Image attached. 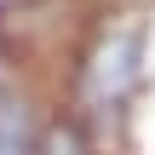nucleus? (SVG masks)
I'll list each match as a JSON object with an SVG mask.
<instances>
[{
	"instance_id": "f257e3e1",
	"label": "nucleus",
	"mask_w": 155,
	"mask_h": 155,
	"mask_svg": "<svg viewBox=\"0 0 155 155\" xmlns=\"http://www.w3.org/2000/svg\"><path fill=\"white\" fill-rule=\"evenodd\" d=\"M144 86H150L144 23L127 17V12H98V17H86V29L75 35L63 69L52 81V104L115 150V138L132 121V104L144 98Z\"/></svg>"
},
{
	"instance_id": "7ed1b4c3",
	"label": "nucleus",
	"mask_w": 155,
	"mask_h": 155,
	"mask_svg": "<svg viewBox=\"0 0 155 155\" xmlns=\"http://www.w3.org/2000/svg\"><path fill=\"white\" fill-rule=\"evenodd\" d=\"M35 155H115L104 138H92L81 121H69L63 109H52V121H46V132H40V144Z\"/></svg>"
},
{
	"instance_id": "f03ea898",
	"label": "nucleus",
	"mask_w": 155,
	"mask_h": 155,
	"mask_svg": "<svg viewBox=\"0 0 155 155\" xmlns=\"http://www.w3.org/2000/svg\"><path fill=\"white\" fill-rule=\"evenodd\" d=\"M52 86L0 63V155H35L46 121H52Z\"/></svg>"
}]
</instances>
